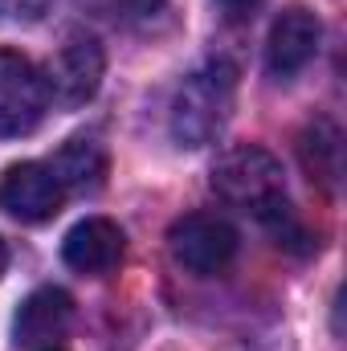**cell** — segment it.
<instances>
[{"label":"cell","mask_w":347,"mask_h":351,"mask_svg":"<svg viewBox=\"0 0 347 351\" xmlns=\"http://www.w3.org/2000/svg\"><path fill=\"white\" fill-rule=\"evenodd\" d=\"M319 37L323 25L315 12L307 8H286L274 25H270V41H265V66L274 78H294L298 70H307L319 53Z\"/></svg>","instance_id":"obj_7"},{"label":"cell","mask_w":347,"mask_h":351,"mask_svg":"<svg viewBox=\"0 0 347 351\" xmlns=\"http://www.w3.org/2000/svg\"><path fill=\"white\" fill-rule=\"evenodd\" d=\"M102 49L98 41L86 37V33H74L66 37V45L45 62V94L58 102V106H82L98 94V82H102Z\"/></svg>","instance_id":"obj_5"},{"label":"cell","mask_w":347,"mask_h":351,"mask_svg":"<svg viewBox=\"0 0 347 351\" xmlns=\"http://www.w3.org/2000/svg\"><path fill=\"white\" fill-rule=\"evenodd\" d=\"M213 188L221 200L254 213L265 225H278L290 217L286 204V184H282V164L265 147H233L213 164Z\"/></svg>","instance_id":"obj_2"},{"label":"cell","mask_w":347,"mask_h":351,"mask_svg":"<svg viewBox=\"0 0 347 351\" xmlns=\"http://www.w3.org/2000/svg\"><path fill=\"white\" fill-rule=\"evenodd\" d=\"M237 98V70L229 62H204L192 70L172 98V135L184 147H204L213 143L233 110Z\"/></svg>","instance_id":"obj_1"},{"label":"cell","mask_w":347,"mask_h":351,"mask_svg":"<svg viewBox=\"0 0 347 351\" xmlns=\"http://www.w3.org/2000/svg\"><path fill=\"white\" fill-rule=\"evenodd\" d=\"M70 323H74V298L58 286H41L21 302L12 331L25 348H53L70 331Z\"/></svg>","instance_id":"obj_9"},{"label":"cell","mask_w":347,"mask_h":351,"mask_svg":"<svg viewBox=\"0 0 347 351\" xmlns=\"http://www.w3.org/2000/svg\"><path fill=\"white\" fill-rule=\"evenodd\" d=\"M123 250H127V237H123V229H119L115 221H106V217H86V221H78V225L66 233V241H62L66 265L78 269V274H90V278L110 274L115 265L123 262Z\"/></svg>","instance_id":"obj_8"},{"label":"cell","mask_w":347,"mask_h":351,"mask_svg":"<svg viewBox=\"0 0 347 351\" xmlns=\"http://www.w3.org/2000/svg\"><path fill=\"white\" fill-rule=\"evenodd\" d=\"M45 106H49V94H45L41 70L21 53L0 49V135L33 131Z\"/></svg>","instance_id":"obj_6"},{"label":"cell","mask_w":347,"mask_h":351,"mask_svg":"<svg viewBox=\"0 0 347 351\" xmlns=\"http://www.w3.org/2000/svg\"><path fill=\"white\" fill-rule=\"evenodd\" d=\"M4 265H8V250H4V241H0V274H4Z\"/></svg>","instance_id":"obj_14"},{"label":"cell","mask_w":347,"mask_h":351,"mask_svg":"<svg viewBox=\"0 0 347 351\" xmlns=\"http://www.w3.org/2000/svg\"><path fill=\"white\" fill-rule=\"evenodd\" d=\"M49 168L66 184V192H94L102 184V176H106V152L94 139H70L49 160Z\"/></svg>","instance_id":"obj_10"},{"label":"cell","mask_w":347,"mask_h":351,"mask_svg":"<svg viewBox=\"0 0 347 351\" xmlns=\"http://www.w3.org/2000/svg\"><path fill=\"white\" fill-rule=\"evenodd\" d=\"M237 245H241L237 229L213 213H188L168 229V250H172L176 265H184L188 274H200V278L225 274L237 258Z\"/></svg>","instance_id":"obj_3"},{"label":"cell","mask_w":347,"mask_h":351,"mask_svg":"<svg viewBox=\"0 0 347 351\" xmlns=\"http://www.w3.org/2000/svg\"><path fill=\"white\" fill-rule=\"evenodd\" d=\"M66 184L58 180V172L49 164H12L8 172L0 176V208L25 225H41L53 221L66 204Z\"/></svg>","instance_id":"obj_4"},{"label":"cell","mask_w":347,"mask_h":351,"mask_svg":"<svg viewBox=\"0 0 347 351\" xmlns=\"http://www.w3.org/2000/svg\"><path fill=\"white\" fill-rule=\"evenodd\" d=\"M258 4H261V0H217V8H221L229 21H237V16H250Z\"/></svg>","instance_id":"obj_13"},{"label":"cell","mask_w":347,"mask_h":351,"mask_svg":"<svg viewBox=\"0 0 347 351\" xmlns=\"http://www.w3.org/2000/svg\"><path fill=\"white\" fill-rule=\"evenodd\" d=\"M4 4H8L12 16H25V21H37L49 8V0H4Z\"/></svg>","instance_id":"obj_12"},{"label":"cell","mask_w":347,"mask_h":351,"mask_svg":"<svg viewBox=\"0 0 347 351\" xmlns=\"http://www.w3.org/2000/svg\"><path fill=\"white\" fill-rule=\"evenodd\" d=\"M41 351H62V348H41Z\"/></svg>","instance_id":"obj_15"},{"label":"cell","mask_w":347,"mask_h":351,"mask_svg":"<svg viewBox=\"0 0 347 351\" xmlns=\"http://www.w3.org/2000/svg\"><path fill=\"white\" fill-rule=\"evenodd\" d=\"M298 152H302V164H307L311 180H323L327 188L339 180V131L327 119H319V123L307 127Z\"/></svg>","instance_id":"obj_11"}]
</instances>
